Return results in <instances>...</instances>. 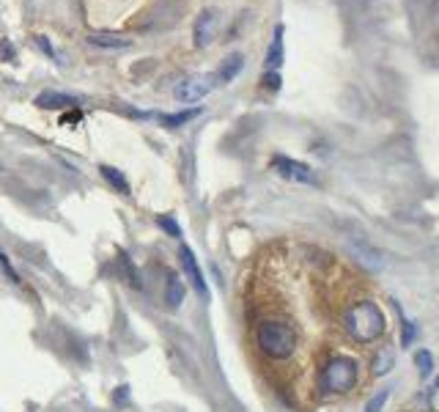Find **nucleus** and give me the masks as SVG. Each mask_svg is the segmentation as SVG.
Listing matches in <instances>:
<instances>
[{
  "label": "nucleus",
  "instance_id": "obj_1",
  "mask_svg": "<svg viewBox=\"0 0 439 412\" xmlns=\"http://www.w3.org/2000/svg\"><path fill=\"white\" fill-rule=\"evenodd\" d=\"M343 330L354 343H373L385 336L387 319L373 300H357L343 311Z\"/></svg>",
  "mask_w": 439,
  "mask_h": 412
},
{
  "label": "nucleus",
  "instance_id": "obj_2",
  "mask_svg": "<svg viewBox=\"0 0 439 412\" xmlns=\"http://www.w3.org/2000/svg\"><path fill=\"white\" fill-rule=\"evenodd\" d=\"M256 343L269 360H288L297 352L299 333L286 319H261L256 324Z\"/></svg>",
  "mask_w": 439,
  "mask_h": 412
},
{
  "label": "nucleus",
  "instance_id": "obj_3",
  "mask_svg": "<svg viewBox=\"0 0 439 412\" xmlns=\"http://www.w3.org/2000/svg\"><path fill=\"white\" fill-rule=\"evenodd\" d=\"M357 385V360L349 355H333L324 360L321 371H318V391L321 393L343 396L354 391Z\"/></svg>",
  "mask_w": 439,
  "mask_h": 412
},
{
  "label": "nucleus",
  "instance_id": "obj_4",
  "mask_svg": "<svg viewBox=\"0 0 439 412\" xmlns=\"http://www.w3.org/2000/svg\"><path fill=\"white\" fill-rule=\"evenodd\" d=\"M214 86H217L214 74H193V77H184V80L176 86L173 96L178 102H198V99H203Z\"/></svg>",
  "mask_w": 439,
  "mask_h": 412
},
{
  "label": "nucleus",
  "instance_id": "obj_5",
  "mask_svg": "<svg viewBox=\"0 0 439 412\" xmlns=\"http://www.w3.org/2000/svg\"><path fill=\"white\" fill-rule=\"evenodd\" d=\"M272 171L288 181H299V184H318L313 168L305 165V162L291 160V157H275V160H272Z\"/></svg>",
  "mask_w": 439,
  "mask_h": 412
},
{
  "label": "nucleus",
  "instance_id": "obj_6",
  "mask_svg": "<svg viewBox=\"0 0 439 412\" xmlns=\"http://www.w3.org/2000/svg\"><path fill=\"white\" fill-rule=\"evenodd\" d=\"M217 28H220V19H217V11H211V9H203L193 22V41L198 50H203V47H209L211 39L217 36Z\"/></svg>",
  "mask_w": 439,
  "mask_h": 412
},
{
  "label": "nucleus",
  "instance_id": "obj_7",
  "mask_svg": "<svg viewBox=\"0 0 439 412\" xmlns=\"http://www.w3.org/2000/svg\"><path fill=\"white\" fill-rule=\"evenodd\" d=\"M178 256H181V267H184V272H187V278H190V283H193L195 294H198V297H209V286H206V281H203V272H201V267H198L195 253L190 251L187 245H181Z\"/></svg>",
  "mask_w": 439,
  "mask_h": 412
},
{
  "label": "nucleus",
  "instance_id": "obj_8",
  "mask_svg": "<svg viewBox=\"0 0 439 412\" xmlns=\"http://www.w3.org/2000/svg\"><path fill=\"white\" fill-rule=\"evenodd\" d=\"M34 105H39L41 110H66V108L74 110L80 105V99L71 96V94H61V91H44V94L36 96Z\"/></svg>",
  "mask_w": 439,
  "mask_h": 412
},
{
  "label": "nucleus",
  "instance_id": "obj_9",
  "mask_svg": "<svg viewBox=\"0 0 439 412\" xmlns=\"http://www.w3.org/2000/svg\"><path fill=\"white\" fill-rule=\"evenodd\" d=\"M88 44L91 47H102V50H126L132 47V41L121 34H113V31H96V34H88Z\"/></svg>",
  "mask_w": 439,
  "mask_h": 412
},
{
  "label": "nucleus",
  "instance_id": "obj_10",
  "mask_svg": "<svg viewBox=\"0 0 439 412\" xmlns=\"http://www.w3.org/2000/svg\"><path fill=\"white\" fill-rule=\"evenodd\" d=\"M242 69H245V55H242V53L228 55V58L220 64V69L214 72V80H217V86L233 83V77H239V72H242Z\"/></svg>",
  "mask_w": 439,
  "mask_h": 412
},
{
  "label": "nucleus",
  "instance_id": "obj_11",
  "mask_svg": "<svg viewBox=\"0 0 439 412\" xmlns=\"http://www.w3.org/2000/svg\"><path fill=\"white\" fill-rule=\"evenodd\" d=\"M283 25H278L275 28V36H272V44H269V50H266V72H281L283 66V58H286V53H283Z\"/></svg>",
  "mask_w": 439,
  "mask_h": 412
},
{
  "label": "nucleus",
  "instance_id": "obj_12",
  "mask_svg": "<svg viewBox=\"0 0 439 412\" xmlns=\"http://www.w3.org/2000/svg\"><path fill=\"white\" fill-rule=\"evenodd\" d=\"M184 294H187V288L181 283V278H178L176 272H168V281H165V303H168V308H171V311L181 308Z\"/></svg>",
  "mask_w": 439,
  "mask_h": 412
},
{
  "label": "nucleus",
  "instance_id": "obj_13",
  "mask_svg": "<svg viewBox=\"0 0 439 412\" xmlns=\"http://www.w3.org/2000/svg\"><path fill=\"white\" fill-rule=\"evenodd\" d=\"M351 253H354V256H360V258H363V261H365L368 267H373V269L385 267V258H382V253L373 251V248H370L365 239H357V242H354V248H351Z\"/></svg>",
  "mask_w": 439,
  "mask_h": 412
},
{
  "label": "nucleus",
  "instance_id": "obj_14",
  "mask_svg": "<svg viewBox=\"0 0 439 412\" xmlns=\"http://www.w3.org/2000/svg\"><path fill=\"white\" fill-rule=\"evenodd\" d=\"M99 174H102V179H105L116 193H121V196L129 193V181H126V176H123L118 168H113V165H99Z\"/></svg>",
  "mask_w": 439,
  "mask_h": 412
},
{
  "label": "nucleus",
  "instance_id": "obj_15",
  "mask_svg": "<svg viewBox=\"0 0 439 412\" xmlns=\"http://www.w3.org/2000/svg\"><path fill=\"white\" fill-rule=\"evenodd\" d=\"M393 366H395V352H393L390 346H382V349L373 355V376H385Z\"/></svg>",
  "mask_w": 439,
  "mask_h": 412
},
{
  "label": "nucleus",
  "instance_id": "obj_16",
  "mask_svg": "<svg viewBox=\"0 0 439 412\" xmlns=\"http://www.w3.org/2000/svg\"><path fill=\"white\" fill-rule=\"evenodd\" d=\"M195 116H201V108H190V110H181V113H171V116H162V124L168 129H178V126L190 124Z\"/></svg>",
  "mask_w": 439,
  "mask_h": 412
},
{
  "label": "nucleus",
  "instance_id": "obj_17",
  "mask_svg": "<svg viewBox=\"0 0 439 412\" xmlns=\"http://www.w3.org/2000/svg\"><path fill=\"white\" fill-rule=\"evenodd\" d=\"M415 363H418V368H420L423 379H425V376H431V371H434V358H431V352L420 349V352L415 355Z\"/></svg>",
  "mask_w": 439,
  "mask_h": 412
},
{
  "label": "nucleus",
  "instance_id": "obj_18",
  "mask_svg": "<svg viewBox=\"0 0 439 412\" xmlns=\"http://www.w3.org/2000/svg\"><path fill=\"white\" fill-rule=\"evenodd\" d=\"M121 269L126 272V281H129V286H132V288H141V275H138L135 264L129 261V256H121Z\"/></svg>",
  "mask_w": 439,
  "mask_h": 412
},
{
  "label": "nucleus",
  "instance_id": "obj_19",
  "mask_svg": "<svg viewBox=\"0 0 439 412\" xmlns=\"http://www.w3.org/2000/svg\"><path fill=\"white\" fill-rule=\"evenodd\" d=\"M0 61L3 64H14L17 61V50H14V44L9 39H0Z\"/></svg>",
  "mask_w": 439,
  "mask_h": 412
},
{
  "label": "nucleus",
  "instance_id": "obj_20",
  "mask_svg": "<svg viewBox=\"0 0 439 412\" xmlns=\"http://www.w3.org/2000/svg\"><path fill=\"white\" fill-rule=\"evenodd\" d=\"M387 401V391H376V393L368 398V404H365V412H382Z\"/></svg>",
  "mask_w": 439,
  "mask_h": 412
},
{
  "label": "nucleus",
  "instance_id": "obj_21",
  "mask_svg": "<svg viewBox=\"0 0 439 412\" xmlns=\"http://www.w3.org/2000/svg\"><path fill=\"white\" fill-rule=\"evenodd\" d=\"M157 223H159V228H162V231H168L171 236H181V228H178V223H176L173 217L159 215V217H157Z\"/></svg>",
  "mask_w": 439,
  "mask_h": 412
},
{
  "label": "nucleus",
  "instance_id": "obj_22",
  "mask_svg": "<svg viewBox=\"0 0 439 412\" xmlns=\"http://www.w3.org/2000/svg\"><path fill=\"white\" fill-rule=\"evenodd\" d=\"M34 44L39 47V50H41V53L47 55V58H58V53L53 50V44H50V39H47V36H36Z\"/></svg>",
  "mask_w": 439,
  "mask_h": 412
},
{
  "label": "nucleus",
  "instance_id": "obj_23",
  "mask_svg": "<svg viewBox=\"0 0 439 412\" xmlns=\"http://www.w3.org/2000/svg\"><path fill=\"white\" fill-rule=\"evenodd\" d=\"M281 72H263V86L269 91H281Z\"/></svg>",
  "mask_w": 439,
  "mask_h": 412
},
{
  "label": "nucleus",
  "instance_id": "obj_24",
  "mask_svg": "<svg viewBox=\"0 0 439 412\" xmlns=\"http://www.w3.org/2000/svg\"><path fill=\"white\" fill-rule=\"evenodd\" d=\"M415 333H418V327L409 322V319H404V336H401V346H409V343L415 341Z\"/></svg>",
  "mask_w": 439,
  "mask_h": 412
},
{
  "label": "nucleus",
  "instance_id": "obj_25",
  "mask_svg": "<svg viewBox=\"0 0 439 412\" xmlns=\"http://www.w3.org/2000/svg\"><path fill=\"white\" fill-rule=\"evenodd\" d=\"M126 391H129V388H118V391H116V404H126V398H129Z\"/></svg>",
  "mask_w": 439,
  "mask_h": 412
},
{
  "label": "nucleus",
  "instance_id": "obj_26",
  "mask_svg": "<svg viewBox=\"0 0 439 412\" xmlns=\"http://www.w3.org/2000/svg\"><path fill=\"white\" fill-rule=\"evenodd\" d=\"M437 388H439V382H437Z\"/></svg>",
  "mask_w": 439,
  "mask_h": 412
}]
</instances>
